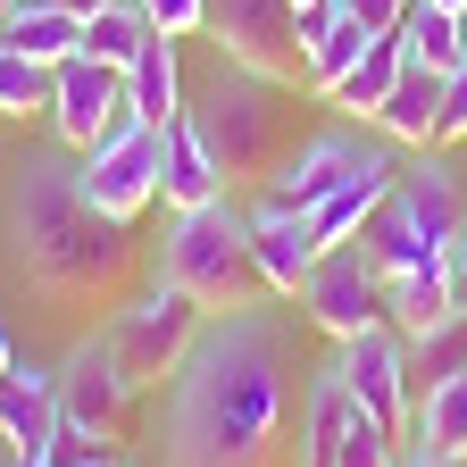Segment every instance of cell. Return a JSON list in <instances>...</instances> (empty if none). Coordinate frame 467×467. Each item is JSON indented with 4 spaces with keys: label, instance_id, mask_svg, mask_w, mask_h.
I'll return each instance as SVG.
<instances>
[{
    "label": "cell",
    "instance_id": "cell-3",
    "mask_svg": "<svg viewBox=\"0 0 467 467\" xmlns=\"http://www.w3.org/2000/svg\"><path fill=\"white\" fill-rule=\"evenodd\" d=\"M292 92H301V84H275V76L243 67V58H217L209 84L184 92L201 142L225 167V184H267V175H275V159L292 150Z\"/></svg>",
    "mask_w": 467,
    "mask_h": 467
},
{
    "label": "cell",
    "instance_id": "cell-15",
    "mask_svg": "<svg viewBox=\"0 0 467 467\" xmlns=\"http://www.w3.org/2000/svg\"><path fill=\"white\" fill-rule=\"evenodd\" d=\"M317 234H309V217L301 209H275L267 192H259V209H251V259H259V275H267V292L275 301H292L301 292V275L317 267Z\"/></svg>",
    "mask_w": 467,
    "mask_h": 467
},
{
    "label": "cell",
    "instance_id": "cell-25",
    "mask_svg": "<svg viewBox=\"0 0 467 467\" xmlns=\"http://www.w3.org/2000/svg\"><path fill=\"white\" fill-rule=\"evenodd\" d=\"M150 42V17H142V0H100V9L84 17V42L76 50H92V58H109V67H126V58Z\"/></svg>",
    "mask_w": 467,
    "mask_h": 467
},
{
    "label": "cell",
    "instance_id": "cell-30",
    "mask_svg": "<svg viewBox=\"0 0 467 467\" xmlns=\"http://www.w3.org/2000/svg\"><path fill=\"white\" fill-rule=\"evenodd\" d=\"M434 142H442V150H451V142H467V58L442 76V134H434Z\"/></svg>",
    "mask_w": 467,
    "mask_h": 467
},
{
    "label": "cell",
    "instance_id": "cell-21",
    "mask_svg": "<svg viewBox=\"0 0 467 467\" xmlns=\"http://www.w3.org/2000/svg\"><path fill=\"white\" fill-rule=\"evenodd\" d=\"M368 42H376V34H368L359 17H350V9H342V17H334V26H326V34L301 50V92L334 100V84H342V76H350V67L368 58Z\"/></svg>",
    "mask_w": 467,
    "mask_h": 467
},
{
    "label": "cell",
    "instance_id": "cell-35",
    "mask_svg": "<svg viewBox=\"0 0 467 467\" xmlns=\"http://www.w3.org/2000/svg\"><path fill=\"white\" fill-rule=\"evenodd\" d=\"M58 9H76V17H92V9H100V0H58Z\"/></svg>",
    "mask_w": 467,
    "mask_h": 467
},
{
    "label": "cell",
    "instance_id": "cell-38",
    "mask_svg": "<svg viewBox=\"0 0 467 467\" xmlns=\"http://www.w3.org/2000/svg\"><path fill=\"white\" fill-rule=\"evenodd\" d=\"M292 9H309V0H292Z\"/></svg>",
    "mask_w": 467,
    "mask_h": 467
},
{
    "label": "cell",
    "instance_id": "cell-23",
    "mask_svg": "<svg viewBox=\"0 0 467 467\" xmlns=\"http://www.w3.org/2000/svg\"><path fill=\"white\" fill-rule=\"evenodd\" d=\"M400 67H409V42H400V26H392V34H376V42H368V58H359V67H350V76L334 84V109H350V117H376V100L400 84Z\"/></svg>",
    "mask_w": 467,
    "mask_h": 467
},
{
    "label": "cell",
    "instance_id": "cell-36",
    "mask_svg": "<svg viewBox=\"0 0 467 467\" xmlns=\"http://www.w3.org/2000/svg\"><path fill=\"white\" fill-rule=\"evenodd\" d=\"M434 9H451V17H467V0H434Z\"/></svg>",
    "mask_w": 467,
    "mask_h": 467
},
{
    "label": "cell",
    "instance_id": "cell-1",
    "mask_svg": "<svg viewBox=\"0 0 467 467\" xmlns=\"http://www.w3.org/2000/svg\"><path fill=\"white\" fill-rule=\"evenodd\" d=\"M301 350H292V301L217 309L184 350L167 392V467H301Z\"/></svg>",
    "mask_w": 467,
    "mask_h": 467
},
{
    "label": "cell",
    "instance_id": "cell-10",
    "mask_svg": "<svg viewBox=\"0 0 467 467\" xmlns=\"http://www.w3.org/2000/svg\"><path fill=\"white\" fill-rule=\"evenodd\" d=\"M134 376L117 368V350H109V334H92V342H76L67 359H58V418L67 426H84V434H100L109 451H126V426H134Z\"/></svg>",
    "mask_w": 467,
    "mask_h": 467
},
{
    "label": "cell",
    "instance_id": "cell-17",
    "mask_svg": "<svg viewBox=\"0 0 467 467\" xmlns=\"http://www.w3.org/2000/svg\"><path fill=\"white\" fill-rule=\"evenodd\" d=\"M217 192H234V184H225L217 150L201 142L192 109H184V117H167V175H159V201H167V209H201V201H217Z\"/></svg>",
    "mask_w": 467,
    "mask_h": 467
},
{
    "label": "cell",
    "instance_id": "cell-9",
    "mask_svg": "<svg viewBox=\"0 0 467 467\" xmlns=\"http://www.w3.org/2000/svg\"><path fill=\"white\" fill-rule=\"evenodd\" d=\"M201 34L217 42V58H243L275 84H301V9L292 0H209Z\"/></svg>",
    "mask_w": 467,
    "mask_h": 467
},
{
    "label": "cell",
    "instance_id": "cell-22",
    "mask_svg": "<svg viewBox=\"0 0 467 467\" xmlns=\"http://www.w3.org/2000/svg\"><path fill=\"white\" fill-rule=\"evenodd\" d=\"M384 292H392V326H400V334H426L434 317L459 309V292H451V267H442V259L409 267V275H384Z\"/></svg>",
    "mask_w": 467,
    "mask_h": 467
},
{
    "label": "cell",
    "instance_id": "cell-18",
    "mask_svg": "<svg viewBox=\"0 0 467 467\" xmlns=\"http://www.w3.org/2000/svg\"><path fill=\"white\" fill-rule=\"evenodd\" d=\"M126 109L167 126V117H184V67H175V34H150L134 58H126Z\"/></svg>",
    "mask_w": 467,
    "mask_h": 467
},
{
    "label": "cell",
    "instance_id": "cell-8",
    "mask_svg": "<svg viewBox=\"0 0 467 467\" xmlns=\"http://www.w3.org/2000/svg\"><path fill=\"white\" fill-rule=\"evenodd\" d=\"M384 159H392V142L368 126V117H359V126H317V134H301V142L275 159V175H267L259 192H267L275 209H301V217H309L326 192H342L350 175H368V167H384Z\"/></svg>",
    "mask_w": 467,
    "mask_h": 467
},
{
    "label": "cell",
    "instance_id": "cell-11",
    "mask_svg": "<svg viewBox=\"0 0 467 467\" xmlns=\"http://www.w3.org/2000/svg\"><path fill=\"white\" fill-rule=\"evenodd\" d=\"M334 368H342L350 400H359L368 418L409 434V418H418V376H409V334L400 326H368V334L334 342Z\"/></svg>",
    "mask_w": 467,
    "mask_h": 467
},
{
    "label": "cell",
    "instance_id": "cell-12",
    "mask_svg": "<svg viewBox=\"0 0 467 467\" xmlns=\"http://www.w3.org/2000/svg\"><path fill=\"white\" fill-rule=\"evenodd\" d=\"M50 134L67 142V150H92L117 117H126V67H109V58H92V50H67L50 67Z\"/></svg>",
    "mask_w": 467,
    "mask_h": 467
},
{
    "label": "cell",
    "instance_id": "cell-2",
    "mask_svg": "<svg viewBox=\"0 0 467 467\" xmlns=\"http://www.w3.org/2000/svg\"><path fill=\"white\" fill-rule=\"evenodd\" d=\"M0 251H9L17 284L50 309H117L134 267V234L126 217H109L84 201L76 167L67 159H17L9 167V192H0Z\"/></svg>",
    "mask_w": 467,
    "mask_h": 467
},
{
    "label": "cell",
    "instance_id": "cell-19",
    "mask_svg": "<svg viewBox=\"0 0 467 467\" xmlns=\"http://www.w3.org/2000/svg\"><path fill=\"white\" fill-rule=\"evenodd\" d=\"M409 451H418V459H467V368L418 392V418H409Z\"/></svg>",
    "mask_w": 467,
    "mask_h": 467
},
{
    "label": "cell",
    "instance_id": "cell-7",
    "mask_svg": "<svg viewBox=\"0 0 467 467\" xmlns=\"http://www.w3.org/2000/svg\"><path fill=\"white\" fill-rule=\"evenodd\" d=\"M292 309H301V326H317L326 342H350L368 326H392V292H384V267L359 243H326L317 267L301 275V292H292Z\"/></svg>",
    "mask_w": 467,
    "mask_h": 467
},
{
    "label": "cell",
    "instance_id": "cell-33",
    "mask_svg": "<svg viewBox=\"0 0 467 467\" xmlns=\"http://www.w3.org/2000/svg\"><path fill=\"white\" fill-rule=\"evenodd\" d=\"M0 376H17V334L0 326Z\"/></svg>",
    "mask_w": 467,
    "mask_h": 467
},
{
    "label": "cell",
    "instance_id": "cell-24",
    "mask_svg": "<svg viewBox=\"0 0 467 467\" xmlns=\"http://www.w3.org/2000/svg\"><path fill=\"white\" fill-rule=\"evenodd\" d=\"M400 42H409V58H426V67H459L467 58V17H451V9H434V0H409L400 9Z\"/></svg>",
    "mask_w": 467,
    "mask_h": 467
},
{
    "label": "cell",
    "instance_id": "cell-34",
    "mask_svg": "<svg viewBox=\"0 0 467 467\" xmlns=\"http://www.w3.org/2000/svg\"><path fill=\"white\" fill-rule=\"evenodd\" d=\"M409 467H467V459H418V451H409Z\"/></svg>",
    "mask_w": 467,
    "mask_h": 467
},
{
    "label": "cell",
    "instance_id": "cell-37",
    "mask_svg": "<svg viewBox=\"0 0 467 467\" xmlns=\"http://www.w3.org/2000/svg\"><path fill=\"white\" fill-rule=\"evenodd\" d=\"M9 9H17V0H0V17H9Z\"/></svg>",
    "mask_w": 467,
    "mask_h": 467
},
{
    "label": "cell",
    "instance_id": "cell-13",
    "mask_svg": "<svg viewBox=\"0 0 467 467\" xmlns=\"http://www.w3.org/2000/svg\"><path fill=\"white\" fill-rule=\"evenodd\" d=\"M384 201L409 217V234H418L426 251H451V243H459V225H467V175L451 167L442 142H426V150H409V159H400V175H392V192H384Z\"/></svg>",
    "mask_w": 467,
    "mask_h": 467
},
{
    "label": "cell",
    "instance_id": "cell-16",
    "mask_svg": "<svg viewBox=\"0 0 467 467\" xmlns=\"http://www.w3.org/2000/svg\"><path fill=\"white\" fill-rule=\"evenodd\" d=\"M368 126H376L392 150H426V142L442 134V67L409 58V67H400V84L376 100V117H368Z\"/></svg>",
    "mask_w": 467,
    "mask_h": 467
},
{
    "label": "cell",
    "instance_id": "cell-6",
    "mask_svg": "<svg viewBox=\"0 0 467 467\" xmlns=\"http://www.w3.org/2000/svg\"><path fill=\"white\" fill-rule=\"evenodd\" d=\"M159 175H167V126H150V117H117V126L76 159V184H84V201L92 209H109V217H142L150 201H159Z\"/></svg>",
    "mask_w": 467,
    "mask_h": 467
},
{
    "label": "cell",
    "instance_id": "cell-4",
    "mask_svg": "<svg viewBox=\"0 0 467 467\" xmlns=\"http://www.w3.org/2000/svg\"><path fill=\"white\" fill-rule=\"evenodd\" d=\"M159 275L184 284L209 317L267 301V275H259V259H251V209H234V192H217V201H201V209H175L167 243H159Z\"/></svg>",
    "mask_w": 467,
    "mask_h": 467
},
{
    "label": "cell",
    "instance_id": "cell-20",
    "mask_svg": "<svg viewBox=\"0 0 467 467\" xmlns=\"http://www.w3.org/2000/svg\"><path fill=\"white\" fill-rule=\"evenodd\" d=\"M76 42H84V17L58 9V0H17V9L0 17V50H26V58H42V67H58Z\"/></svg>",
    "mask_w": 467,
    "mask_h": 467
},
{
    "label": "cell",
    "instance_id": "cell-26",
    "mask_svg": "<svg viewBox=\"0 0 467 467\" xmlns=\"http://www.w3.org/2000/svg\"><path fill=\"white\" fill-rule=\"evenodd\" d=\"M459 368H467V301L451 317H434L426 334H409V376H418V392L442 384V376H459Z\"/></svg>",
    "mask_w": 467,
    "mask_h": 467
},
{
    "label": "cell",
    "instance_id": "cell-29",
    "mask_svg": "<svg viewBox=\"0 0 467 467\" xmlns=\"http://www.w3.org/2000/svg\"><path fill=\"white\" fill-rule=\"evenodd\" d=\"M142 17H150V34H201V17H209V0H142Z\"/></svg>",
    "mask_w": 467,
    "mask_h": 467
},
{
    "label": "cell",
    "instance_id": "cell-14",
    "mask_svg": "<svg viewBox=\"0 0 467 467\" xmlns=\"http://www.w3.org/2000/svg\"><path fill=\"white\" fill-rule=\"evenodd\" d=\"M50 434H58V368L17 359V376H0V442L17 451V467H42Z\"/></svg>",
    "mask_w": 467,
    "mask_h": 467
},
{
    "label": "cell",
    "instance_id": "cell-31",
    "mask_svg": "<svg viewBox=\"0 0 467 467\" xmlns=\"http://www.w3.org/2000/svg\"><path fill=\"white\" fill-rule=\"evenodd\" d=\"M342 9H350V17H359L368 34H392V26H400V9H409V0H342Z\"/></svg>",
    "mask_w": 467,
    "mask_h": 467
},
{
    "label": "cell",
    "instance_id": "cell-32",
    "mask_svg": "<svg viewBox=\"0 0 467 467\" xmlns=\"http://www.w3.org/2000/svg\"><path fill=\"white\" fill-rule=\"evenodd\" d=\"M442 267H451V292H459V301H467V225H459V243L442 251Z\"/></svg>",
    "mask_w": 467,
    "mask_h": 467
},
{
    "label": "cell",
    "instance_id": "cell-5",
    "mask_svg": "<svg viewBox=\"0 0 467 467\" xmlns=\"http://www.w3.org/2000/svg\"><path fill=\"white\" fill-rule=\"evenodd\" d=\"M201 326H209V309L192 301L184 284H150V292H134V301H117V317L100 326L109 334V350H117V368H126L142 392L150 384H167L175 368H184V350L201 342Z\"/></svg>",
    "mask_w": 467,
    "mask_h": 467
},
{
    "label": "cell",
    "instance_id": "cell-28",
    "mask_svg": "<svg viewBox=\"0 0 467 467\" xmlns=\"http://www.w3.org/2000/svg\"><path fill=\"white\" fill-rule=\"evenodd\" d=\"M26 109H50V67L26 50H0V117H26Z\"/></svg>",
    "mask_w": 467,
    "mask_h": 467
},
{
    "label": "cell",
    "instance_id": "cell-27",
    "mask_svg": "<svg viewBox=\"0 0 467 467\" xmlns=\"http://www.w3.org/2000/svg\"><path fill=\"white\" fill-rule=\"evenodd\" d=\"M409 434H392L384 418H368V409H350L342 418V442H334V467H400Z\"/></svg>",
    "mask_w": 467,
    "mask_h": 467
}]
</instances>
